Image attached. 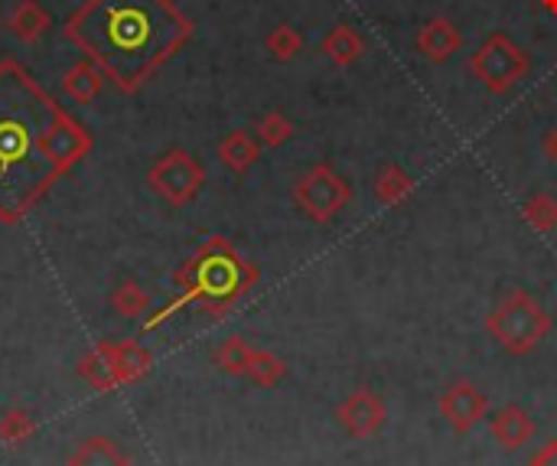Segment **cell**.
<instances>
[{
    "label": "cell",
    "instance_id": "cell-26",
    "mask_svg": "<svg viewBox=\"0 0 557 466\" xmlns=\"http://www.w3.org/2000/svg\"><path fill=\"white\" fill-rule=\"evenodd\" d=\"M69 466H131L114 447H111V441H104V451H101V461H95V447H91V441L69 461Z\"/></svg>",
    "mask_w": 557,
    "mask_h": 466
},
{
    "label": "cell",
    "instance_id": "cell-22",
    "mask_svg": "<svg viewBox=\"0 0 557 466\" xmlns=\"http://www.w3.org/2000/svg\"><path fill=\"white\" fill-rule=\"evenodd\" d=\"M294 121L284 114V111H268V114H261L258 118V124H255V137L264 144V147H281V144H287L290 137H294Z\"/></svg>",
    "mask_w": 557,
    "mask_h": 466
},
{
    "label": "cell",
    "instance_id": "cell-17",
    "mask_svg": "<svg viewBox=\"0 0 557 466\" xmlns=\"http://www.w3.org/2000/svg\"><path fill=\"white\" fill-rule=\"evenodd\" d=\"M108 353H111V369H114L117 385L140 379L153 363L150 353L144 346H137V343H108Z\"/></svg>",
    "mask_w": 557,
    "mask_h": 466
},
{
    "label": "cell",
    "instance_id": "cell-14",
    "mask_svg": "<svg viewBox=\"0 0 557 466\" xmlns=\"http://www.w3.org/2000/svg\"><path fill=\"white\" fill-rule=\"evenodd\" d=\"M414 189H418V183H414V176L405 170V167H398V163H385V167H379V173L372 176V196L382 203V206H401L405 199H411L414 196Z\"/></svg>",
    "mask_w": 557,
    "mask_h": 466
},
{
    "label": "cell",
    "instance_id": "cell-23",
    "mask_svg": "<svg viewBox=\"0 0 557 466\" xmlns=\"http://www.w3.org/2000/svg\"><path fill=\"white\" fill-rule=\"evenodd\" d=\"M264 49L271 52V59H277V62H290V59L304 49V36H300V29H297V26L281 23V26H274V29L268 33Z\"/></svg>",
    "mask_w": 557,
    "mask_h": 466
},
{
    "label": "cell",
    "instance_id": "cell-15",
    "mask_svg": "<svg viewBox=\"0 0 557 466\" xmlns=\"http://www.w3.org/2000/svg\"><path fill=\"white\" fill-rule=\"evenodd\" d=\"M7 29L20 42H36L49 29V13H46V7L39 0H20L7 16Z\"/></svg>",
    "mask_w": 557,
    "mask_h": 466
},
{
    "label": "cell",
    "instance_id": "cell-29",
    "mask_svg": "<svg viewBox=\"0 0 557 466\" xmlns=\"http://www.w3.org/2000/svg\"><path fill=\"white\" fill-rule=\"evenodd\" d=\"M539 3H542L552 16H557V0H539Z\"/></svg>",
    "mask_w": 557,
    "mask_h": 466
},
{
    "label": "cell",
    "instance_id": "cell-19",
    "mask_svg": "<svg viewBox=\"0 0 557 466\" xmlns=\"http://www.w3.org/2000/svg\"><path fill=\"white\" fill-rule=\"evenodd\" d=\"M251 353H255V346H248L242 336H228L219 350H215V366L222 369V372H228V376H235V379H245L248 376V366H251Z\"/></svg>",
    "mask_w": 557,
    "mask_h": 466
},
{
    "label": "cell",
    "instance_id": "cell-6",
    "mask_svg": "<svg viewBox=\"0 0 557 466\" xmlns=\"http://www.w3.org/2000/svg\"><path fill=\"white\" fill-rule=\"evenodd\" d=\"M290 196L310 222L330 225L352 203V186L343 173H336L333 163H317L294 183Z\"/></svg>",
    "mask_w": 557,
    "mask_h": 466
},
{
    "label": "cell",
    "instance_id": "cell-9",
    "mask_svg": "<svg viewBox=\"0 0 557 466\" xmlns=\"http://www.w3.org/2000/svg\"><path fill=\"white\" fill-rule=\"evenodd\" d=\"M336 421H339V428H343L352 441H372V438L385 428L388 408H385V402H382L372 389L362 385V389H356L349 398L339 402Z\"/></svg>",
    "mask_w": 557,
    "mask_h": 466
},
{
    "label": "cell",
    "instance_id": "cell-25",
    "mask_svg": "<svg viewBox=\"0 0 557 466\" xmlns=\"http://www.w3.org/2000/svg\"><path fill=\"white\" fill-rule=\"evenodd\" d=\"M33 431H36V425H33V418L23 415V412H7V415L0 418V441H3L7 447H20L23 441L33 438Z\"/></svg>",
    "mask_w": 557,
    "mask_h": 466
},
{
    "label": "cell",
    "instance_id": "cell-11",
    "mask_svg": "<svg viewBox=\"0 0 557 466\" xmlns=\"http://www.w3.org/2000/svg\"><path fill=\"white\" fill-rule=\"evenodd\" d=\"M490 434L503 451H522L535 438V421L522 405H503L490 415Z\"/></svg>",
    "mask_w": 557,
    "mask_h": 466
},
{
    "label": "cell",
    "instance_id": "cell-3",
    "mask_svg": "<svg viewBox=\"0 0 557 466\" xmlns=\"http://www.w3.org/2000/svg\"><path fill=\"white\" fill-rule=\"evenodd\" d=\"M258 268L251 261H245L228 238L215 235L209 238L180 271H176V287L180 297L173 304H166L150 323L147 330L160 327L163 320H170L180 307L199 304L212 320H222L255 284H258Z\"/></svg>",
    "mask_w": 557,
    "mask_h": 466
},
{
    "label": "cell",
    "instance_id": "cell-24",
    "mask_svg": "<svg viewBox=\"0 0 557 466\" xmlns=\"http://www.w3.org/2000/svg\"><path fill=\"white\" fill-rule=\"evenodd\" d=\"M111 307H114L121 317H140V314H147L150 297L144 294V287H140V284L124 281L121 287H114V294H111Z\"/></svg>",
    "mask_w": 557,
    "mask_h": 466
},
{
    "label": "cell",
    "instance_id": "cell-16",
    "mask_svg": "<svg viewBox=\"0 0 557 466\" xmlns=\"http://www.w3.org/2000/svg\"><path fill=\"white\" fill-rule=\"evenodd\" d=\"M101 88H104V72H101L91 59L72 65V69L65 72V78H62V91H65L75 105L95 101Z\"/></svg>",
    "mask_w": 557,
    "mask_h": 466
},
{
    "label": "cell",
    "instance_id": "cell-5",
    "mask_svg": "<svg viewBox=\"0 0 557 466\" xmlns=\"http://www.w3.org/2000/svg\"><path fill=\"white\" fill-rule=\"evenodd\" d=\"M470 72L486 91L506 95L532 72V56L512 36L490 33L483 46L470 56Z\"/></svg>",
    "mask_w": 557,
    "mask_h": 466
},
{
    "label": "cell",
    "instance_id": "cell-12",
    "mask_svg": "<svg viewBox=\"0 0 557 466\" xmlns=\"http://www.w3.org/2000/svg\"><path fill=\"white\" fill-rule=\"evenodd\" d=\"M258 157H261V140L251 131H228L219 140V160L235 176H245L258 163Z\"/></svg>",
    "mask_w": 557,
    "mask_h": 466
},
{
    "label": "cell",
    "instance_id": "cell-1",
    "mask_svg": "<svg viewBox=\"0 0 557 466\" xmlns=\"http://www.w3.org/2000/svg\"><path fill=\"white\" fill-rule=\"evenodd\" d=\"M91 134L13 59L0 62V219L16 222L69 167Z\"/></svg>",
    "mask_w": 557,
    "mask_h": 466
},
{
    "label": "cell",
    "instance_id": "cell-28",
    "mask_svg": "<svg viewBox=\"0 0 557 466\" xmlns=\"http://www.w3.org/2000/svg\"><path fill=\"white\" fill-rule=\"evenodd\" d=\"M542 150H545L548 163H555L557 167V127H552V131L545 134V140H542Z\"/></svg>",
    "mask_w": 557,
    "mask_h": 466
},
{
    "label": "cell",
    "instance_id": "cell-8",
    "mask_svg": "<svg viewBox=\"0 0 557 466\" xmlns=\"http://www.w3.org/2000/svg\"><path fill=\"white\" fill-rule=\"evenodd\" d=\"M437 412L447 421V428L454 434H470L483 418H490V395L473 382V379H457L450 382L441 398H437Z\"/></svg>",
    "mask_w": 557,
    "mask_h": 466
},
{
    "label": "cell",
    "instance_id": "cell-7",
    "mask_svg": "<svg viewBox=\"0 0 557 466\" xmlns=\"http://www.w3.org/2000/svg\"><path fill=\"white\" fill-rule=\"evenodd\" d=\"M150 189H157L170 206H186L199 196L202 183H206V167L189 154V150H170L163 154L150 173H147Z\"/></svg>",
    "mask_w": 557,
    "mask_h": 466
},
{
    "label": "cell",
    "instance_id": "cell-10",
    "mask_svg": "<svg viewBox=\"0 0 557 466\" xmlns=\"http://www.w3.org/2000/svg\"><path fill=\"white\" fill-rule=\"evenodd\" d=\"M414 46H418V52L428 59V62H450L460 49H463V33H460V26L454 23V20H447V16H431L421 29H418V36H414Z\"/></svg>",
    "mask_w": 557,
    "mask_h": 466
},
{
    "label": "cell",
    "instance_id": "cell-2",
    "mask_svg": "<svg viewBox=\"0 0 557 466\" xmlns=\"http://www.w3.org/2000/svg\"><path fill=\"white\" fill-rule=\"evenodd\" d=\"M65 36L121 91H137L193 36V20L173 0H85Z\"/></svg>",
    "mask_w": 557,
    "mask_h": 466
},
{
    "label": "cell",
    "instance_id": "cell-20",
    "mask_svg": "<svg viewBox=\"0 0 557 466\" xmlns=\"http://www.w3.org/2000/svg\"><path fill=\"white\" fill-rule=\"evenodd\" d=\"M522 219H525V225H532V229L542 232V235L555 232L557 196H552V193H535V196H529L525 206H522Z\"/></svg>",
    "mask_w": 557,
    "mask_h": 466
},
{
    "label": "cell",
    "instance_id": "cell-27",
    "mask_svg": "<svg viewBox=\"0 0 557 466\" xmlns=\"http://www.w3.org/2000/svg\"><path fill=\"white\" fill-rule=\"evenodd\" d=\"M529 466H557V438Z\"/></svg>",
    "mask_w": 557,
    "mask_h": 466
},
{
    "label": "cell",
    "instance_id": "cell-4",
    "mask_svg": "<svg viewBox=\"0 0 557 466\" xmlns=\"http://www.w3.org/2000/svg\"><path fill=\"white\" fill-rule=\"evenodd\" d=\"M552 327H555L552 314L529 291H522V287H512L486 314V333L509 356H529V353H535L545 343V336L552 333Z\"/></svg>",
    "mask_w": 557,
    "mask_h": 466
},
{
    "label": "cell",
    "instance_id": "cell-21",
    "mask_svg": "<svg viewBox=\"0 0 557 466\" xmlns=\"http://www.w3.org/2000/svg\"><path fill=\"white\" fill-rule=\"evenodd\" d=\"M78 372L95 385V389H114V369H111V353H108V343L95 346L82 363H78Z\"/></svg>",
    "mask_w": 557,
    "mask_h": 466
},
{
    "label": "cell",
    "instance_id": "cell-18",
    "mask_svg": "<svg viewBox=\"0 0 557 466\" xmlns=\"http://www.w3.org/2000/svg\"><path fill=\"white\" fill-rule=\"evenodd\" d=\"M287 376V363L271 353V350H255L251 353V366H248V382H255L258 389H274L281 379Z\"/></svg>",
    "mask_w": 557,
    "mask_h": 466
},
{
    "label": "cell",
    "instance_id": "cell-13",
    "mask_svg": "<svg viewBox=\"0 0 557 466\" xmlns=\"http://www.w3.org/2000/svg\"><path fill=\"white\" fill-rule=\"evenodd\" d=\"M320 52H323L333 65L349 69V65H356V62L366 56V39H362L359 29H352V26H346V23H336V26L323 36Z\"/></svg>",
    "mask_w": 557,
    "mask_h": 466
}]
</instances>
